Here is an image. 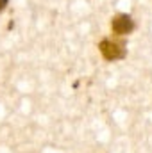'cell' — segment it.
I'll use <instances>...</instances> for the list:
<instances>
[{"label":"cell","mask_w":152,"mask_h":153,"mask_svg":"<svg viewBox=\"0 0 152 153\" xmlns=\"http://www.w3.org/2000/svg\"><path fill=\"white\" fill-rule=\"evenodd\" d=\"M99 48H100V53L106 61H120L127 55V48H125V41L123 39H102L99 43Z\"/></svg>","instance_id":"obj_1"},{"label":"cell","mask_w":152,"mask_h":153,"mask_svg":"<svg viewBox=\"0 0 152 153\" xmlns=\"http://www.w3.org/2000/svg\"><path fill=\"white\" fill-rule=\"evenodd\" d=\"M134 29H136V23H134L132 16L127 13H120V14L111 18V30L116 36H127Z\"/></svg>","instance_id":"obj_2"},{"label":"cell","mask_w":152,"mask_h":153,"mask_svg":"<svg viewBox=\"0 0 152 153\" xmlns=\"http://www.w3.org/2000/svg\"><path fill=\"white\" fill-rule=\"evenodd\" d=\"M7 4H9V0H0V13H4V11H5Z\"/></svg>","instance_id":"obj_3"}]
</instances>
